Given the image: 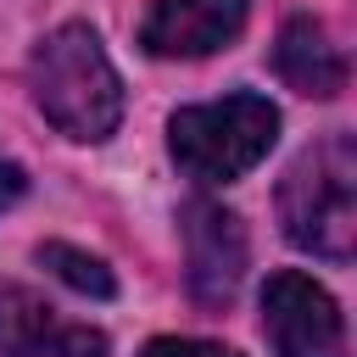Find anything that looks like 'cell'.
<instances>
[{
    "mask_svg": "<svg viewBox=\"0 0 357 357\" xmlns=\"http://www.w3.org/2000/svg\"><path fill=\"white\" fill-rule=\"evenodd\" d=\"M28 78L45 123L78 145H100L123 123V78L89 22H61L56 33H45L33 45Z\"/></svg>",
    "mask_w": 357,
    "mask_h": 357,
    "instance_id": "1",
    "label": "cell"
},
{
    "mask_svg": "<svg viewBox=\"0 0 357 357\" xmlns=\"http://www.w3.org/2000/svg\"><path fill=\"white\" fill-rule=\"evenodd\" d=\"M279 223H284L290 245H301L324 262L351 257V240H357V145H351V134H329L290 162V173L279 184Z\"/></svg>",
    "mask_w": 357,
    "mask_h": 357,
    "instance_id": "2",
    "label": "cell"
},
{
    "mask_svg": "<svg viewBox=\"0 0 357 357\" xmlns=\"http://www.w3.org/2000/svg\"><path fill=\"white\" fill-rule=\"evenodd\" d=\"M279 139V106L268 95H223L206 106H178L167 123V145L178 173L195 184H229L251 173Z\"/></svg>",
    "mask_w": 357,
    "mask_h": 357,
    "instance_id": "3",
    "label": "cell"
},
{
    "mask_svg": "<svg viewBox=\"0 0 357 357\" xmlns=\"http://www.w3.org/2000/svg\"><path fill=\"white\" fill-rule=\"evenodd\" d=\"M262 335L279 357H346V318H340L335 296L296 268L268 273Z\"/></svg>",
    "mask_w": 357,
    "mask_h": 357,
    "instance_id": "4",
    "label": "cell"
},
{
    "mask_svg": "<svg viewBox=\"0 0 357 357\" xmlns=\"http://www.w3.org/2000/svg\"><path fill=\"white\" fill-rule=\"evenodd\" d=\"M184 251H190V296L201 307H229L245 279V229L218 201L184 206Z\"/></svg>",
    "mask_w": 357,
    "mask_h": 357,
    "instance_id": "5",
    "label": "cell"
},
{
    "mask_svg": "<svg viewBox=\"0 0 357 357\" xmlns=\"http://www.w3.org/2000/svg\"><path fill=\"white\" fill-rule=\"evenodd\" d=\"M106 335L61 318L39 290L0 284V357H106Z\"/></svg>",
    "mask_w": 357,
    "mask_h": 357,
    "instance_id": "6",
    "label": "cell"
},
{
    "mask_svg": "<svg viewBox=\"0 0 357 357\" xmlns=\"http://www.w3.org/2000/svg\"><path fill=\"white\" fill-rule=\"evenodd\" d=\"M251 17V0H156L139 22L151 56H212Z\"/></svg>",
    "mask_w": 357,
    "mask_h": 357,
    "instance_id": "7",
    "label": "cell"
},
{
    "mask_svg": "<svg viewBox=\"0 0 357 357\" xmlns=\"http://www.w3.org/2000/svg\"><path fill=\"white\" fill-rule=\"evenodd\" d=\"M273 73L296 89V95H312V100H329L346 89V56L335 50L329 28L318 17H290L279 28V45H273Z\"/></svg>",
    "mask_w": 357,
    "mask_h": 357,
    "instance_id": "8",
    "label": "cell"
},
{
    "mask_svg": "<svg viewBox=\"0 0 357 357\" xmlns=\"http://www.w3.org/2000/svg\"><path fill=\"white\" fill-rule=\"evenodd\" d=\"M39 262H45V268H50L61 284H73L78 296H95V301L117 296V279H112V268H106L100 257H89V251L67 245V240H45V245H39Z\"/></svg>",
    "mask_w": 357,
    "mask_h": 357,
    "instance_id": "9",
    "label": "cell"
},
{
    "mask_svg": "<svg viewBox=\"0 0 357 357\" xmlns=\"http://www.w3.org/2000/svg\"><path fill=\"white\" fill-rule=\"evenodd\" d=\"M139 357H240V351H229V346H218V340H184V335H162V340H151Z\"/></svg>",
    "mask_w": 357,
    "mask_h": 357,
    "instance_id": "10",
    "label": "cell"
},
{
    "mask_svg": "<svg viewBox=\"0 0 357 357\" xmlns=\"http://www.w3.org/2000/svg\"><path fill=\"white\" fill-rule=\"evenodd\" d=\"M22 190H28L22 167H17V162H0V212H6V206H17V201H22Z\"/></svg>",
    "mask_w": 357,
    "mask_h": 357,
    "instance_id": "11",
    "label": "cell"
}]
</instances>
